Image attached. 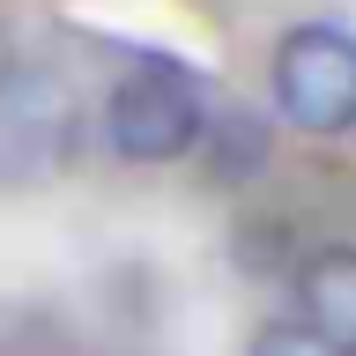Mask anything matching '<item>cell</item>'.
Instances as JSON below:
<instances>
[{
    "mask_svg": "<svg viewBox=\"0 0 356 356\" xmlns=\"http://www.w3.org/2000/svg\"><path fill=\"white\" fill-rule=\"evenodd\" d=\"M74 119L82 111L60 74H44V67L0 74V178H52L82 141Z\"/></svg>",
    "mask_w": 356,
    "mask_h": 356,
    "instance_id": "7a4b0ae2",
    "label": "cell"
},
{
    "mask_svg": "<svg viewBox=\"0 0 356 356\" xmlns=\"http://www.w3.org/2000/svg\"><path fill=\"white\" fill-rule=\"evenodd\" d=\"M104 134L127 163H171L200 141V97L178 67H134L104 104Z\"/></svg>",
    "mask_w": 356,
    "mask_h": 356,
    "instance_id": "3957f363",
    "label": "cell"
},
{
    "mask_svg": "<svg viewBox=\"0 0 356 356\" xmlns=\"http://www.w3.org/2000/svg\"><path fill=\"white\" fill-rule=\"evenodd\" d=\"M252 356H341V349H334V341H319L305 319H275V327L252 334Z\"/></svg>",
    "mask_w": 356,
    "mask_h": 356,
    "instance_id": "5b68a950",
    "label": "cell"
},
{
    "mask_svg": "<svg viewBox=\"0 0 356 356\" xmlns=\"http://www.w3.org/2000/svg\"><path fill=\"white\" fill-rule=\"evenodd\" d=\"M305 305H312L305 327L349 356L356 349V252H341V245H334V252H312V267H305Z\"/></svg>",
    "mask_w": 356,
    "mask_h": 356,
    "instance_id": "277c9868",
    "label": "cell"
},
{
    "mask_svg": "<svg viewBox=\"0 0 356 356\" xmlns=\"http://www.w3.org/2000/svg\"><path fill=\"white\" fill-rule=\"evenodd\" d=\"M275 104L305 134H341L356 127V38L334 22L289 30L275 52Z\"/></svg>",
    "mask_w": 356,
    "mask_h": 356,
    "instance_id": "6da1fadb",
    "label": "cell"
}]
</instances>
